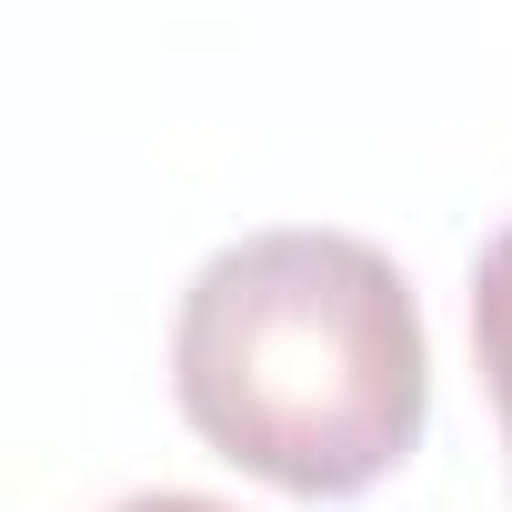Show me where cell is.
Instances as JSON below:
<instances>
[{"label": "cell", "instance_id": "6da1fadb", "mask_svg": "<svg viewBox=\"0 0 512 512\" xmlns=\"http://www.w3.org/2000/svg\"><path fill=\"white\" fill-rule=\"evenodd\" d=\"M171 392L181 422L251 482L292 502H362L432 422L422 302L362 231H251L181 292Z\"/></svg>", "mask_w": 512, "mask_h": 512}, {"label": "cell", "instance_id": "7a4b0ae2", "mask_svg": "<svg viewBox=\"0 0 512 512\" xmlns=\"http://www.w3.org/2000/svg\"><path fill=\"white\" fill-rule=\"evenodd\" d=\"M472 352H482V382H492V412H502V452H512V221L472 262Z\"/></svg>", "mask_w": 512, "mask_h": 512}, {"label": "cell", "instance_id": "3957f363", "mask_svg": "<svg viewBox=\"0 0 512 512\" xmlns=\"http://www.w3.org/2000/svg\"><path fill=\"white\" fill-rule=\"evenodd\" d=\"M111 512H231V502H211V492H131Z\"/></svg>", "mask_w": 512, "mask_h": 512}]
</instances>
